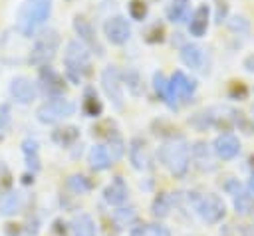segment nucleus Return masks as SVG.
<instances>
[{
    "label": "nucleus",
    "mask_w": 254,
    "mask_h": 236,
    "mask_svg": "<svg viewBox=\"0 0 254 236\" xmlns=\"http://www.w3.org/2000/svg\"><path fill=\"white\" fill-rule=\"evenodd\" d=\"M10 95L18 103H30L36 99V85L28 77H14L10 83Z\"/></svg>",
    "instance_id": "9b49d317"
},
{
    "label": "nucleus",
    "mask_w": 254,
    "mask_h": 236,
    "mask_svg": "<svg viewBox=\"0 0 254 236\" xmlns=\"http://www.w3.org/2000/svg\"><path fill=\"white\" fill-rule=\"evenodd\" d=\"M87 159H89V165H91L93 171H105V169H109V167L113 165L111 153H109V149H107L105 145H95V147H91Z\"/></svg>",
    "instance_id": "2eb2a0df"
},
{
    "label": "nucleus",
    "mask_w": 254,
    "mask_h": 236,
    "mask_svg": "<svg viewBox=\"0 0 254 236\" xmlns=\"http://www.w3.org/2000/svg\"><path fill=\"white\" fill-rule=\"evenodd\" d=\"M131 236H171V232L163 224H143L131 228Z\"/></svg>",
    "instance_id": "393cba45"
},
{
    "label": "nucleus",
    "mask_w": 254,
    "mask_h": 236,
    "mask_svg": "<svg viewBox=\"0 0 254 236\" xmlns=\"http://www.w3.org/2000/svg\"><path fill=\"white\" fill-rule=\"evenodd\" d=\"M153 83H155V91H157L171 107H177L175 101H173V95H171V81L165 77L163 71H157V73L153 75Z\"/></svg>",
    "instance_id": "412c9836"
},
{
    "label": "nucleus",
    "mask_w": 254,
    "mask_h": 236,
    "mask_svg": "<svg viewBox=\"0 0 254 236\" xmlns=\"http://www.w3.org/2000/svg\"><path fill=\"white\" fill-rule=\"evenodd\" d=\"M52 12V0H26L18 12V32L32 36L38 26H42Z\"/></svg>",
    "instance_id": "f257e3e1"
},
{
    "label": "nucleus",
    "mask_w": 254,
    "mask_h": 236,
    "mask_svg": "<svg viewBox=\"0 0 254 236\" xmlns=\"http://www.w3.org/2000/svg\"><path fill=\"white\" fill-rule=\"evenodd\" d=\"M127 196H129V192H127V186H125V182H123V178H113V182L103 190V198H105V202H109V204H113V206H121V204H125L127 202Z\"/></svg>",
    "instance_id": "4468645a"
},
{
    "label": "nucleus",
    "mask_w": 254,
    "mask_h": 236,
    "mask_svg": "<svg viewBox=\"0 0 254 236\" xmlns=\"http://www.w3.org/2000/svg\"><path fill=\"white\" fill-rule=\"evenodd\" d=\"M71 230H73V236H95V222L89 214L79 212L71 220Z\"/></svg>",
    "instance_id": "dca6fc26"
},
{
    "label": "nucleus",
    "mask_w": 254,
    "mask_h": 236,
    "mask_svg": "<svg viewBox=\"0 0 254 236\" xmlns=\"http://www.w3.org/2000/svg\"><path fill=\"white\" fill-rule=\"evenodd\" d=\"M69 186H71L75 192H79V194H81V192L89 190V186H91V184L85 180V177H81V175H73V177L69 178Z\"/></svg>",
    "instance_id": "7c9ffc66"
},
{
    "label": "nucleus",
    "mask_w": 254,
    "mask_h": 236,
    "mask_svg": "<svg viewBox=\"0 0 254 236\" xmlns=\"http://www.w3.org/2000/svg\"><path fill=\"white\" fill-rule=\"evenodd\" d=\"M181 59H183V63H187L189 67L198 69V67L202 65L204 52H202V48L196 46V44H187V46L183 48V52H181Z\"/></svg>",
    "instance_id": "a211bd4d"
},
{
    "label": "nucleus",
    "mask_w": 254,
    "mask_h": 236,
    "mask_svg": "<svg viewBox=\"0 0 254 236\" xmlns=\"http://www.w3.org/2000/svg\"><path fill=\"white\" fill-rule=\"evenodd\" d=\"M113 220L117 222L119 228H125L137 220V212H135V208H119V210H115Z\"/></svg>",
    "instance_id": "cd10ccee"
},
{
    "label": "nucleus",
    "mask_w": 254,
    "mask_h": 236,
    "mask_svg": "<svg viewBox=\"0 0 254 236\" xmlns=\"http://www.w3.org/2000/svg\"><path fill=\"white\" fill-rule=\"evenodd\" d=\"M196 212L206 224H216L224 218L226 206H224V202L218 194L210 192V194H204V196L196 198Z\"/></svg>",
    "instance_id": "423d86ee"
},
{
    "label": "nucleus",
    "mask_w": 254,
    "mask_h": 236,
    "mask_svg": "<svg viewBox=\"0 0 254 236\" xmlns=\"http://www.w3.org/2000/svg\"><path fill=\"white\" fill-rule=\"evenodd\" d=\"M103 32H105L107 40H109L111 44H115V46L125 44V42L129 40V36H131V28H129V24H127V20L121 18V16H113V18H109V20L103 24Z\"/></svg>",
    "instance_id": "6e6552de"
},
{
    "label": "nucleus",
    "mask_w": 254,
    "mask_h": 236,
    "mask_svg": "<svg viewBox=\"0 0 254 236\" xmlns=\"http://www.w3.org/2000/svg\"><path fill=\"white\" fill-rule=\"evenodd\" d=\"M75 111V105L69 101V99H64V97H56V99H50L46 103H42L36 111V117L40 123H46V125H54V123H60L64 121L65 117H69L71 113Z\"/></svg>",
    "instance_id": "39448f33"
},
{
    "label": "nucleus",
    "mask_w": 254,
    "mask_h": 236,
    "mask_svg": "<svg viewBox=\"0 0 254 236\" xmlns=\"http://www.w3.org/2000/svg\"><path fill=\"white\" fill-rule=\"evenodd\" d=\"M65 71L71 81H79L89 71V54L81 42H69L65 48Z\"/></svg>",
    "instance_id": "7ed1b4c3"
},
{
    "label": "nucleus",
    "mask_w": 254,
    "mask_h": 236,
    "mask_svg": "<svg viewBox=\"0 0 254 236\" xmlns=\"http://www.w3.org/2000/svg\"><path fill=\"white\" fill-rule=\"evenodd\" d=\"M77 137H79L77 127H60V129H56L54 135H52V139H54L58 145H62V147L73 145V143L77 141Z\"/></svg>",
    "instance_id": "5701e85b"
},
{
    "label": "nucleus",
    "mask_w": 254,
    "mask_h": 236,
    "mask_svg": "<svg viewBox=\"0 0 254 236\" xmlns=\"http://www.w3.org/2000/svg\"><path fill=\"white\" fill-rule=\"evenodd\" d=\"M234 210L240 216H248L254 212V196L246 190H238L234 192Z\"/></svg>",
    "instance_id": "aec40b11"
},
{
    "label": "nucleus",
    "mask_w": 254,
    "mask_h": 236,
    "mask_svg": "<svg viewBox=\"0 0 254 236\" xmlns=\"http://www.w3.org/2000/svg\"><path fill=\"white\" fill-rule=\"evenodd\" d=\"M192 93H194V81L189 79L183 71H175L173 77H171V95H173V99L179 97L183 101H190Z\"/></svg>",
    "instance_id": "9d476101"
},
{
    "label": "nucleus",
    "mask_w": 254,
    "mask_h": 236,
    "mask_svg": "<svg viewBox=\"0 0 254 236\" xmlns=\"http://www.w3.org/2000/svg\"><path fill=\"white\" fill-rule=\"evenodd\" d=\"M171 206H173L171 196H169L167 192H161V194H157V198L153 200V214H155L157 218H165V216L171 212Z\"/></svg>",
    "instance_id": "bb28decb"
},
{
    "label": "nucleus",
    "mask_w": 254,
    "mask_h": 236,
    "mask_svg": "<svg viewBox=\"0 0 254 236\" xmlns=\"http://www.w3.org/2000/svg\"><path fill=\"white\" fill-rule=\"evenodd\" d=\"M73 28H75V32H77V36H79V40H81V42H85L89 48H95L99 56L103 54L101 46L97 44L95 30H93V26L89 24V20H87L85 16H75V18H73Z\"/></svg>",
    "instance_id": "f8f14e48"
},
{
    "label": "nucleus",
    "mask_w": 254,
    "mask_h": 236,
    "mask_svg": "<svg viewBox=\"0 0 254 236\" xmlns=\"http://www.w3.org/2000/svg\"><path fill=\"white\" fill-rule=\"evenodd\" d=\"M101 87L107 95V99H111V103L115 107H123V87H121V77L115 65H107L101 73Z\"/></svg>",
    "instance_id": "0eeeda50"
},
{
    "label": "nucleus",
    "mask_w": 254,
    "mask_h": 236,
    "mask_svg": "<svg viewBox=\"0 0 254 236\" xmlns=\"http://www.w3.org/2000/svg\"><path fill=\"white\" fill-rule=\"evenodd\" d=\"M10 184V173L6 171L4 165H0V188H6Z\"/></svg>",
    "instance_id": "473e14b6"
},
{
    "label": "nucleus",
    "mask_w": 254,
    "mask_h": 236,
    "mask_svg": "<svg viewBox=\"0 0 254 236\" xmlns=\"http://www.w3.org/2000/svg\"><path fill=\"white\" fill-rule=\"evenodd\" d=\"M189 4H190V0H173L167 8V18L171 22H183L185 16H187Z\"/></svg>",
    "instance_id": "b1692460"
},
{
    "label": "nucleus",
    "mask_w": 254,
    "mask_h": 236,
    "mask_svg": "<svg viewBox=\"0 0 254 236\" xmlns=\"http://www.w3.org/2000/svg\"><path fill=\"white\" fill-rule=\"evenodd\" d=\"M83 111H85V115H89V117H97V115L101 113V103H99L97 95H93L91 91L85 93V99H83Z\"/></svg>",
    "instance_id": "c85d7f7f"
},
{
    "label": "nucleus",
    "mask_w": 254,
    "mask_h": 236,
    "mask_svg": "<svg viewBox=\"0 0 254 236\" xmlns=\"http://www.w3.org/2000/svg\"><path fill=\"white\" fill-rule=\"evenodd\" d=\"M20 204H22L20 194L18 192H8V194H4L0 198V212L6 214V216L8 214H14V212L20 210Z\"/></svg>",
    "instance_id": "a878e982"
},
{
    "label": "nucleus",
    "mask_w": 254,
    "mask_h": 236,
    "mask_svg": "<svg viewBox=\"0 0 254 236\" xmlns=\"http://www.w3.org/2000/svg\"><path fill=\"white\" fill-rule=\"evenodd\" d=\"M252 113H254V109H252Z\"/></svg>",
    "instance_id": "c9c22d12"
},
{
    "label": "nucleus",
    "mask_w": 254,
    "mask_h": 236,
    "mask_svg": "<svg viewBox=\"0 0 254 236\" xmlns=\"http://www.w3.org/2000/svg\"><path fill=\"white\" fill-rule=\"evenodd\" d=\"M214 153L220 159L230 161L240 153V141L230 133H222V135H218L214 139Z\"/></svg>",
    "instance_id": "1a4fd4ad"
},
{
    "label": "nucleus",
    "mask_w": 254,
    "mask_h": 236,
    "mask_svg": "<svg viewBox=\"0 0 254 236\" xmlns=\"http://www.w3.org/2000/svg\"><path fill=\"white\" fill-rule=\"evenodd\" d=\"M161 161L173 177H185L189 169V143L183 137H171L161 149Z\"/></svg>",
    "instance_id": "f03ea898"
},
{
    "label": "nucleus",
    "mask_w": 254,
    "mask_h": 236,
    "mask_svg": "<svg viewBox=\"0 0 254 236\" xmlns=\"http://www.w3.org/2000/svg\"><path fill=\"white\" fill-rule=\"evenodd\" d=\"M192 159H194V163H196V167H198L200 171H210V169H214L212 159H210V153H208V149H206L204 143H196V145L192 147Z\"/></svg>",
    "instance_id": "4be33fe9"
},
{
    "label": "nucleus",
    "mask_w": 254,
    "mask_h": 236,
    "mask_svg": "<svg viewBox=\"0 0 254 236\" xmlns=\"http://www.w3.org/2000/svg\"><path fill=\"white\" fill-rule=\"evenodd\" d=\"M40 77H42V81H44V85L50 93H64V81L50 65H42Z\"/></svg>",
    "instance_id": "6ab92c4d"
},
{
    "label": "nucleus",
    "mask_w": 254,
    "mask_h": 236,
    "mask_svg": "<svg viewBox=\"0 0 254 236\" xmlns=\"http://www.w3.org/2000/svg\"><path fill=\"white\" fill-rule=\"evenodd\" d=\"M58 46H60V36L56 30H46L42 32L34 46H32V52H30V63L34 65H46L52 61V58L56 56L58 52Z\"/></svg>",
    "instance_id": "20e7f679"
},
{
    "label": "nucleus",
    "mask_w": 254,
    "mask_h": 236,
    "mask_svg": "<svg viewBox=\"0 0 254 236\" xmlns=\"http://www.w3.org/2000/svg\"><path fill=\"white\" fill-rule=\"evenodd\" d=\"M250 188H252V190H254V175H252V177H250Z\"/></svg>",
    "instance_id": "f704fd0d"
},
{
    "label": "nucleus",
    "mask_w": 254,
    "mask_h": 236,
    "mask_svg": "<svg viewBox=\"0 0 254 236\" xmlns=\"http://www.w3.org/2000/svg\"><path fill=\"white\" fill-rule=\"evenodd\" d=\"M10 123V107L8 105H0V131H4Z\"/></svg>",
    "instance_id": "2f4dec72"
},
{
    "label": "nucleus",
    "mask_w": 254,
    "mask_h": 236,
    "mask_svg": "<svg viewBox=\"0 0 254 236\" xmlns=\"http://www.w3.org/2000/svg\"><path fill=\"white\" fill-rule=\"evenodd\" d=\"M129 161L133 165V169L137 171H145L149 167V151H147V145L143 139L135 137L131 139L129 143Z\"/></svg>",
    "instance_id": "ddd939ff"
},
{
    "label": "nucleus",
    "mask_w": 254,
    "mask_h": 236,
    "mask_svg": "<svg viewBox=\"0 0 254 236\" xmlns=\"http://www.w3.org/2000/svg\"><path fill=\"white\" fill-rule=\"evenodd\" d=\"M244 67H246L248 71H254V54L246 56V59H244Z\"/></svg>",
    "instance_id": "72a5a7b5"
},
{
    "label": "nucleus",
    "mask_w": 254,
    "mask_h": 236,
    "mask_svg": "<svg viewBox=\"0 0 254 236\" xmlns=\"http://www.w3.org/2000/svg\"><path fill=\"white\" fill-rule=\"evenodd\" d=\"M206 26H208V6L202 4V6H198V8L194 10V14H192V18H190L189 30H190L192 36H202V34L206 32Z\"/></svg>",
    "instance_id": "f3484780"
},
{
    "label": "nucleus",
    "mask_w": 254,
    "mask_h": 236,
    "mask_svg": "<svg viewBox=\"0 0 254 236\" xmlns=\"http://www.w3.org/2000/svg\"><path fill=\"white\" fill-rule=\"evenodd\" d=\"M129 14H131V18H135V20H143L145 14H147V4H145L143 0H131V4H129Z\"/></svg>",
    "instance_id": "c756f323"
}]
</instances>
